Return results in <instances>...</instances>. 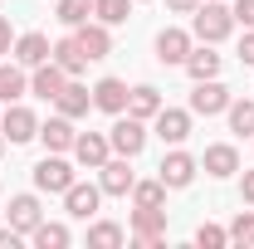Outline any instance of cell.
I'll list each match as a JSON object with an SVG mask.
<instances>
[{
    "label": "cell",
    "instance_id": "cell-21",
    "mask_svg": "<svg viewBox=\"0 0 254 249\" xmlns=\"http://www.w3.org/2000/svg\"><path fill=\"white\" fill-rule=\"evenodd\" d=\"M78 44H83V54H88V59H108V49H113L108 25H78Z\"/></svg>",
    "mask_w": 254,
    "mask_h": 249
},
{
    "label": "cell",
    "instance_id": "cell-20",
    "mask_svg": "<svg viewBox=\"0 0 254 249\" xmlns=\"http://www.w3.org/2000/svg\"><path fill=\"white\" fill-rule=\"evenodd\" d=\"M127 113H132V118H142V123H147V118H157V113H161L157 88H147V83H142V88H127Z\"/></svg>",
    "mask_w": 254,
    "mask_h": 249
},
{
    "label": "cell",
    "instance_id": "cell-13",
    "mask_svg": "<svg viewBox=\"0 0 254 249\" xmlns=\"http://www.w3.org/2000/svg\"><path fill=\"white\" fill-rule=\"evenodd\" d=\"M49 49H54V44H49L39 30H30V34H20V39H15V59L25 63V68H39V63L49 59Z\"/></svg>",
    "mask_w": 254,
    "mask_h": 249
},
{
    "label": "cell",
    "instance_id": "cell-7",
    "mask_svg": "<svg viewBox=\"0 0 254 249\" xmlns=\"http://www.w3.org/2000/svg\"><path fill=\"white\" fill-rule=\"evenodd\" d=\"M161 181H166L171 190L190 186V181H195V156H186V152H171V156H161Z\"/></svg>",
    "mask_w": 254,
    "mask_h": 249
},
{
    "label": "cell",
    "instance_id": "cell-27",
    "mask_svg": "<svg viewBox=\"0 0 254 249\" xmlns=\"http://www.w3.org/2000/svg\"><path fill=\"white\" fill-rule=\"evenodd\" d=\"M93 15H98V25H123L132 15V0H93Z\"/></svg>",
    "mask_w": 254,
    "mask_h": 249
},
{
    "label": "cell",
    "instance_id": "cell-35",
    "mask_svg": "<svg viewBox=\"0 0 254 249\" xmlns=\"http://www.w3.org/2000/svg\"><path fill=\"white\" fill-rule=\"evenodd\" d=\"M240 59H245V63H254V30L240 39Z\"/></svg>",
    "mask_w": 254,
    "mask_h": 249
},
{
    "label": "cell",
    "instance_id": "cell-26",
    "mask_svg": "<svg viewBox=\"0 0 254 249\" xmlns=\"http://www.w3.org/2000/svg\"><path fill=\"white\" fill-rule=\"evenodd\" d=\"M54 15H59L64 25H73V30H78V25H88L93 0H59V5H54Z\"/></svg>",
    "mask_w": 254,
    "mask_h": 249
},
{
    "label": "cell",
    "instance_id": "cell-38",
    "mask_svg": "<svg viewBox=\"0 0 254 249\" xmlns=\"http://www.w3.org/2000/svg\"><path fill=\"white\" fill-rule=\"evenodd\" d=\"M0 152H5V137H0Z\"/></svg>",
    "mask_w": 254,
    "mask_h": 249
},
{
    "label": "cell",
    "instance_id": "cell-17",
    "mask_svg": "<svg viewBox=\"0 0 254 249\" xmlns=\"http://www.w3.org/2000/svg\"><path fill=\"white\" fill-rule=\"evenodd\" d=\"M93 108H103V113H127V83L123 78H103L93 88Z\"/></svg>",
    "mask_w": 254,
    "mask_h": 249
},
{
    "label": "cell",
    "instance_id": "cell-6",
    "mask_svg": "<svg viewBox=\"0 0 254 249\" xmlns=\"http://www.w3.org/2000/svg\"><path fill=\"white\" fill-rule=\"evenodd\" d=\"M157 137L171 142V147H181V142L190 137V113H181V108H161V113H157Z\"/></svg>",
    "mask_w": 254,
    "mask_h": 249
},
{
    "label": "cell",
    "instance_id": "cell-15",
    "mask_svg": "<svg viewBox=\"0 0 254 249\" xmlns=\"http://www.w3.org/2000/svg\"><path fill=\"white\" fill-rule=\"evenodd\" d=\"M39 137H44V147L49 152H73V118H49V123L39 127Z\"/></svg>",
    "mask_w": 254,
    "mask_h": 249
},
{
    "label": "cell",
    "instance_id": "cell-31",
    "mask_svg": "<svg viewBox=\"0 0 254 249\" xmlns=\"http://www.w3.org/2000/svg\"><path fill=\"white\" fill-rule=\"evenodd\" d=\"M230 240H235V245H254V210L235 215V225H230Z\"/></svg>",
    "mask_w": 254,
    "mask_h": 249
},
{
    "label": "cell",
    "instance_id": "cell-33",
    "mask_svg": "<svg viewBox=\"0 0 254 249\" xmlns=\"http://www.w3.org/2000/svg\"><path fill=\"white\" fill-rule=\"evenodd\" d=\"M235 25H245V30H254V0H235Z\"/></svg>",
    "mask_w": 254,
    "mask_h": 249
},
{
    "label": "cell",
    "instance_id": "cell-11",
    "mask_svg": "<svg viewBox=\"0 0 254 249\" xmlns=\"http://www.w3.org/2000/svg\"><path fill=\"white\" fill-rule=\"evenodd\" d=\"M157 59L161 63H186L190 59V34L186 30H161L157 34Z\"/></svg>",
    "mask_w": 254,
    "mask_h": 249
},
{
    "label": "cell",
    "instance_id": "cell-36",
    "mask_svg": "<svg viewBox=\"0 0 254 249\" xmlns=\"http://www.w3.org/2000/svg\"><path fill=\"white\" fill-rule=\"evenodd\" d=\"M166 5H171V10H181V15H190V10H195L200 0H166Z\"/></svg>",
    "mask_w": 254,
    "mask_h": 249
},
{
    "label": "cell",
    "instance_id": "cell-12",
    "mask_svg": "<svg viewBox=\"0 0 254 249\" xmlns=\"http://www.w3.org/2000/svg\"><path fill=\"white\" fill-rule=\"evenodd\" d=\"M0 132H5L10 142H30V137H39V123H34L30 108H10V113L0 118Z\"/></svg>",
    "mask_w": 254,
    "mask_h": 249
},
{
    "label": "cell",
    "instance_id": "cell-5",
    "mask_svg": "<svg viewBox=\"0 0 254 249\" xmlns=\"http://www.w3.org/2000/svg\"><path fill=\"white\" fill-rule=\"evenodd\" d=\"M34 186L39 190H68L73 186V166H68V161H64V156H44V161H39V166H34Z\"/></svg>",
    "mask_w": 254,
    "mask_h": 249
},
{
    "label": "cell",
    "instance_id": "cell-16",
    "mask_svg": "<svg viewBox=\"0 0 254 249\" xmlns=\"http://www.w3.org/2000/svg\"><path fill=\"white\" fill-rule=\"evenodd\" d=\"M73 156H78V166H103L108 161V137H98V132H83V137H73Z\"/></svg>",
    "mask_w": 254,
    "mask_h": 249
},
{
    "label": "cell",
    "instance_id": "cell-18",
    "mask_svg": "<svg viewBox=\"0 0 254 249\" xmlns=\"http://www.w3.org/2000/svg\"><path fill=\"white\" fill-rule=\"evenodd\" d=\"M34 225H39V200H34V195H15V200H10V230L34 235Z\"/></svg>",
    "mask_w": 254,
    "mask_h": 249
},
{
    "label": "cell",
    "instance_id": "cell-32",
    "mask_svg": "<svg viewBox=\"0 0 254 249\" xmlns=\"http://www.w3.org/2000/svg\"><path fill=\"white\" fill-rule=\"evenodd\" d=\"M225 240H230V230H220V225H200V230H195V245L200 249H220Z\"/></svg>",
    "mask_w": 254,
    "mask_h": 249
},
{
    "label": "cell",
    "instance_id": "cell-34",
    "mask_svg": "<svg viewBox=\"0 0 254 249\" xmlns=\"http://www.w3.org/2000/svg\"><path fill=\"white\" fill-rule=\"evenodd\" d=\"M10 49H15V39H10V20L0 15V54H10Z\"/></svg>",
    "mask_w": 254,
    "mask_h": 249
},
{
    "label": "cell",
    "instance_id": "cell-8",
    "mask_svg": "<svg viewBox=\"0 0 254 249\" xmlns=\"http://www.w3.org/2000/svg\"><path fill=\"white\" fill-rule=\"evenodd\" d=\"M64 83H68V73H64V68H59L54 59H44L39 68H34V78H30V88H34L39 98H49V103H54V98L64 93Z\"/></svg>",
    "mask_w": 254,
    "mask_h": 249
},
{
    "label": "cell",
    "instance_id": "cell-1",
    "mask_svg": "<svg viewBox=\"0 0 254 249\" xmlns=\"http://www.w3.org/2000/svg\"><path fill=\"white\" fill-rule=\"evenodd\" d=\"M230 30H235V15L225 10L220 0H210V5H195V39H205V44H220Z\"/></svg>",
    "mask_w": 254,
    "mask_h": 249
},
{
    "label": "cell",
    "instance_id": "cell-3",
    "mask_svg": "<svg viewBox=\"0 0 254 249\" xmlns=\"http://www.w3.org/2000/svg\"><path fill=\"white\" fill-rule=\"evenodd\" d=\"M161 230H166V210H157V205H137V215H132L137 245H142V249H161Z\"/></svg>",
    "mask_w": 254,
    "mask_h": 249
},
{
    "label": "cell",
    "instance_id": "cell-19",
    "mask_svg": "<svg viewBox=\"0 0 254 249\" xmlns=\"http://www.w3.org/2000/svg\"><path fill=\"white\" fill-rule=\"evenodd\" d=\"M205 171H210V176H215V181H225V176H235V171H240V152H235V147H205Z\"/></svg>",
    "mask_w": 254,
    "mask_h": 249
},
{
    "label": "cell",
    "instance_id": "cell-9",
    "mask_svg": "<svg viewBox=\"0 0 254 249\" xmlns=\"http://www.w3.org/2000/svg\"><path fill=\"white\" fill-rule=\"evenodd\" d=\"M132 156H123V161H103L98 171H103V195H127V190L137 186V176H132V166H127Z\"/></svg>",
    "mask_w": 254,
    "mask_h": 249
},
{
    "label": "cell",
    "instance_id": "cell-28",
    "mask_svg": "<svg viewBox=\"0 0 254 249\" xmlns=\"http://www.w3.org/2000/svg\"><path fill=\"white\" fill-rule=\"evenodd\" d=\"M20 93H25V73L15 63H0V103H15Z\"/></svg>",
    "mask_w": 254,
    "mask_h": 249
},
{
    "label": "cell",
    "instance_id": "cell-4",
    "mask_svg": "<svg viewBox=\"0 0 254 249\" xmlns=\"http://www.w3.org/2000/svg\"><path fill=\"white\" fill-rule=\"evenodd\" d=\"M230 108V88L215 83V78H200L195 83V93H190V113H200V118H215Z\"/></svg>",
    "mask_w": 254,
    "mask_h": 249
},
{
    "label": "cell",
    "instance_id": "cell-37",
    "mask_svg": "<svg viewBox=\"0 0 254 249\" xmlns=\"http://www.w3.org/2000/svg\"><path fill=\"white\" fill-rule=\"evenodd\" d=\"M245 200L254 205V171H245Z\"/></svg>",
    "mask_w": 254,
    "mask_h": 249
},
{
    "label": "cell",
    "instance_id": "cell-23",
    "mask_svg": "<svg viewBox=\"0 0 254 249\" xmlns=\"http://www.w3.org/2000/svg\"><path fill=\"white\" fill-rule=\"evenodd\" d=\"M186 73L195 78V83H200V78H215V73H220V54H210V49H190Z\"/></svg>",
    "mask_w": 254,
    "mask_h": 249
},
{
    "label": "cell",
    "instance_id": "cell-2",
    "mask_svg": "<svg viewBox=\"0 0 254 249\" xmlns=\"http://www.w3.org/2000/svg\"><path fill=\"white\" fill-rule=\"evenodd\" d=\"M108 147L118 156H137L142 147H147V127H142V118H132V113H118V123H113V132H108Z\"/></svg>",
    "mask_w": 254,
    "mask_h": 249
},
{
    "label": "cell",
    "instance_id": "cell-10",
    "mask_svg": "<svg viewBox=\"0 0 254 249\" xmlns=\"http://www.w3.org/2000/svg\"><path fill=\"white\" fill-rule=\"evenodd\" d=\"M98 200H103V186H78V181H73V186L64 190V205H68L73 220H88L98 210Z\"/></svg>",
    "mask_w": 254,
    "mask_h": 249
},
{
    "label": "cell",
    "instance_id": "cell-14",
    "mask_svg": "<svg viewBox=\"0 0 254 249\" xmlns=\"http://www.w3.org/2000/svg\"><path fill=\"white\" fill-rule=\"evenodd\" d=\"M49 59H54V63L64 68V73L73 78V73H78V68L88 63V54H83V44H78V34H68V39H59V44L49 49Z\"/></svg>",
    "mask_w": 254,
    "mask_h": 249
},
{
    "label": "cell",
    "instance_id": "cell-30",
    "mask_svg": "<svg viewBox=\"0 0 254 249\" xmlns=\"http://www.w3.org/2000/svg\"><path fill=\"white\" fill-rule=\"evenodd\" d=\"M88 245H93V249H118V245H123V225H108V220L93 225V230H88Z\"/></svg>",
    "mask_w": 254,
    "mask_h": 249
},
{
    "label": "cell",
    "instance_id": "cell-25",
    "mask_svg": "<svg viewBox=\"0 0 254 249\" xmlns=\"http://www.w3.org/2000/svg\"><path fill=\"white\" fill-rule=\"evenodd\" d=\"M225 113H230V127H235L240 137H254V98H240V103H230Z\"/></svg>",
    "mask_w": 254,
    "mask_h": 249
},
{
    "label": "cell",
    "instance_id": "cell-22",
    "mask_svg": "<svg viewBox=\"0 0 254 249\" xmlns=\"http://www.w3.org/2000/svg\"><path fill=\"white\" fill-rule=\"evenodd\" d=\"M54 103H59V113H64V118H83V113L93 108L88 88H78V83H64V93L54 98Z\"/></svg>",
    "mask_w": 254,
    "mask_h": 249
},
{
    "label": "cell",
    "instance_id": "cell-29",
    "mask_svg": "<svg viewBox=\"0 0 254 249\" xmlns=\"http://www.w3.org/2000/svg\"><path fill=\"white\" fill-rule=\"evenodd\" d=\"M132 200H137V205H157L161 210V200H166V181H137V186H132Z\"/></svg>",
    "mask_w": 254,
    "mask_h": 249
},
{
    "label": "cell",
    "instance_id": "cell-24",
    "mask_svg": "<svg viewBox=\"0 0 254 249\" xmlns=\"http://www.w3.org/2000/svg\"><path fill=\"white\" fill-rule=\"evenodd\" d=\"M30 240H34L39 249H64V245H68V225H49V220H39Z\"/></svg>",
    "mask_w": 254,
    "mask_h": 249
}]
</instances>
